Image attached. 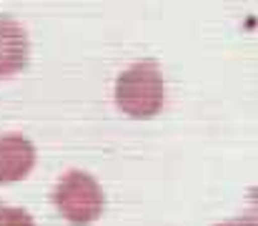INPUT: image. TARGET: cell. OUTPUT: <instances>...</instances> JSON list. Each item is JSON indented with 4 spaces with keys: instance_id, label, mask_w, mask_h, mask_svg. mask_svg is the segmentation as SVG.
<instances>
[{
    "instance_id": "cell-1",
    "label": "cell",
    "mask_w": 258,
    "mask_h": 226,
    "mask_svg": "<svg viewBox=\"0 0 258 226\" xmlns=\"http://www.w3.org/2000/svg\"><path fill=\"white\" fill-rule=\"evenodd\" d=\"M166 78L153 58H143L120 71L113 85L115 108L133 121H151L166 106Z\"/></svg>"
},
{
    "instance_id": "cell-2",
    "label": "cell",
    "mask_w": 258,
    "mask_h": 226,
    "mask_svg": "<svg viewBox=\"0 0 258 226\" xmlns=\"http://www.w3.org/2000/svg\"><path fill=\"white\" fill-rule=\"evenodd\" d=\"M53 206L55 211L73 226H90L103 216L105 194L95 176L81 168L66 171L53 186Z\"/></svg>"
},
{
    "instance_id": "cell-3",
    "label": "cell",
    "mask_w": 258,
    "mask_h": 226,
    "mask_svg": "<svg viewBox=\"0 0 258 226\" xmlns=\"http://www.w3.org/2000/svg\"><path fill=\"white\" fill-rule=\"evenodd\" d=\"M30 61V40L25 28L10 15H0V78L20 73Z\"/></svg>"
},
{
    "instance_id": "cell-4",
    "label": "cell",
    "mask_w": 258,
    "mask_h": 226,
    "mask_svg": "<svg viewBox=\"0 0 258 226\" xmlns=\"http://www.w3.org/2000/svg\"><path fill=\"white\" fill-rule=\"evenodd\" d=\"M35 166V146L20 133H0V184L25 178Z\"/></svg>"
},
{
    "instance_id": "cell-5",
    "label": "cell",
    "mask_w": 258,
    "mask_h": 226,
    "mask_svg": "<svg viewBox=\"0 0 258 226\" xmlns=\"http://www.w3.org/2000/svg\"><path fill=\"white\" fill-rule=\"evenodd\" d=\"M0 226H35V224H33V216L25 209L0 204Z\"/></svg>"
},
{
    "instance_id": "cell-6",
    "label": "cell",
    "mask_w": 258,
    "mask_h": 226,
    "mask_svg": "<svg viewBox=\"0 0 258 226\" xmlns=\"http://www.w3.org/2000/svg\"><path fill=\"white\" fill-rule=\"evenodd\" d=\"M246 219H251L253 224L258 226V186H251L248 189V206H246Z\"/></svg>"
},
{
    "instance_id": "cell-7",
    "label": "cell",
    "mask_w": 258,
    "mask_h": 226,
    "mask_svg": "<svg viewBox=\"0 0 258 226\" xmlns=\"http://www.w3.org/2000/svg\"><path fill=\"white\" fill-rule=\"evenodd\" d=\"M216 226H256L251 219H246V216H236V219H226V221H218Z\"/></svg>"
}]
</instances>
